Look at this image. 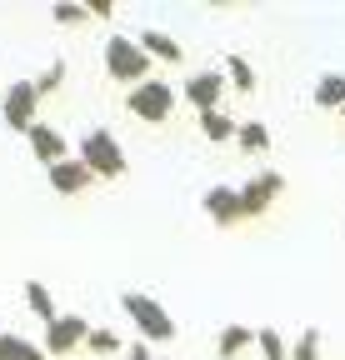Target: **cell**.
Listing matches in <instances>:
<instances>
[{"label":"cell","instance_id":"6da1fadb","mask_svg":"<svg viewBox=\"0 0 345 360\" xmlns=\"http://www.w3.org/2000/svg\"><path fill=\"white\" fill-rule=\"evenodd\" d=\"M75 160L91 170L96 180H120L125 165H131V160H125V150H120V141H115L110 130H85V135H80V146H75Z\"/></svg>","mask_w":345,"mask_h":360},{"label":"cell","instance_id":"7a4b0ae2","mask_svg":"<svg viewBox=\"0 0 345 360\" xmlns=\"http://www.w3.org/2000/svg\"><path fill=\"white\" fill-rule=\"evenodd\" d=\"M176 101H181V90L170 80H160V75H150L145 85H136L131 96H125V110H131L136 120H145V125H165L170 115H176Z\"/></svg>","mask_w":345,"mask_h":360},{"label":"cell","instance_id":"3957f363","mask_svg":"<svg viewBox=\"0 0 345 360\" xmlns=\"http://www.w3.org/2000/svg\"><path fill=\"white\" fill-rule=\"evenodd\" d=\"M105 75L120 80V85H145L150 80V56L136 45V35H110L105 40Z\"/></svg>","mask_w":345,"mask_h":360},{"label":"cell","instance_id":"277c9868","mask_svg":"<svg viewBox=\"0 0 345 360\" xmlns=\"http://www.w3.org/2000/svg\"><path fill=\"white\" fill-rule=\"evenodd\" d=\"M120 310L131 315V326H136L145 340H176V321H170V310H165L155 295L125 290V295H120Z\"/></svg>","mask_w":345,"mask_h":360},{"label":"cell","instance_id":"5b68a950","mask_svg":"<svg viewBox=\"0 0 345 360\" xmlns=\"http://www.w3.org/2000/svg\"><path fill=\"white\" fill-rule=\"evenodd\" d=\"M226 70H195L190 80H185V105H195V115H205V110H226Z\"/></svg>","mask_w":345,"mask_h":360},{"label":"cell","instance_id":"8992f818","mask_svg":"<svg viewBox=\"0 0 345 360\" xmlns=\"http://www.w3.org/2000/svg\"><path fill=\"white\" fill-rule=\"evenodd\" d=\"M35 105H40L35 80H11V85H6V101H0V115H6V125H11L15 135H25V130L35 125Z\"/></svg>","mask_w":345,"mask_h":360},{"label":"cell","instance_id":"52a82bcc","mask_svg":"<svg viewBox=\"0 0 345 360\" xmlns=\"http://www.w3.org/2000/svg\"><path fill=\"white\" fill-rule=\"evenodd\" d=\"M280 191H285V175H280V170L250 175L245 186H240V210H245V220H250V215H266V210L280 200Z\"/></svg>","mask_w":345,"mask_h":360},{"label":"cell","instance_id":"ba28073f","mask_svg":"<svg viewBox=\"0 0 345 360\" xmlns=\"http://www.w3.org/2000/svg\"><path fill=\"white\" fill-rule=\"evenodd\" d=\"M85 335H91V321H85V315H75V310H65L60 321H51L46 326V355H70L75 345H85Z\"/></svg>","mask_w":345,"mask_h":360},{"label":"cell","instance_id":"9c48e42d","mask_svg":"<svg viewBox=\"0 0 345 360\" xmlns=\"http://www.w3.org/2000/svg\"><path fill=\"white\" fill-rule=\"evenodd\" d=\"M25 146L35 150V160L46 165V170H51V165H60V160H70V146H65V135H60L56 125H46V120H35V125L25 130Z\"/></svg>","mask_w":345,"mask_h":360},{"label":"cell","instance_id":"30bf717a","mask_svg":"<svg viewBox=\"0 0 345 360\" xmlns=\"http://www.w3.org/2000/svg\"><path fill=\"white\" fill-rule=\"evenodd\" d=\"M200 205H205V215H210L215 225H240V220H245V210H240V186H210V191L200 195Z\"/></svg>","mask_w":345,"mask_h":360},{"label":"cell","instance_id":"8fae6325","mask_svg":"<svg viewBox=\"0 0 345 360\" xmlns=\"http://www.w3.org/2000/svg\"><path fill=\"white\" fill-rule=\"evenodd\" d=\"M91 186H96V175L85 170L75 155L60 160V165H51V191H56V195H80V191H91Z\"/></svg>","mask_w":345,"mask_h":360},{"label":"cell","instance_id":"7c38bea8","mask_svg":"<svg viewBox=\"0 0 345 360\" xmlns=\"http://www.w3.org/2000/svg\"><path fill=\"white\" fill-rule=\"evenodd\" d=\"M136 45L150 56V60H165V65H176V60H185V51H181V40L176 35H165V30H141L136 35Z\"/></svg>","mask_w":345,"mask_h":360},{"label":"cell","instance_id":"4fadbf2b","mask_svg":"<svg viewBox=\"0 0 345 360\" xmlns=\"http://www.w3.org/2000/svg\"><path fill=\"white\" fill-rule=\"evenodd\" d=\"M250 345H255V330L250 326H226L221 335H215V355H221V360H240Z\"/></svg>","mask_w":345,"mask_h":360},{"label":"cell","instance_id":"5bb4252c","mask_svg":"<svg viewBox=\"0 0 345 360\" xmlns=\"http://www.w3.org/2000/svg\"><path fill=\"white\" fill-rule=\"evenodd\" d=\"M235 130H240V120H235L230 110H205V115H200V135H205V141H215V146L235 141Z\"/></svg>","mask_w":345,"mask_h":360},{"label":"cell","instance_id":"9a60e30c","mask_svg":"<svg viewBox=\"0 0 345 360\" xmlns=\"http://www.w3.org/2000/svg\"><path fill=\"white\" fill-rule=\"evenodd\" d=\"M20 295H25L30 315H40L46 326H51V321H60V310H56V295H51V285H46V281H25V290H20Z\"/></svg>","mask_w":345,"mask_h":360},{"label":"cell","instance_id":"2e32d148","mask_svg":"<svg viewBox=\"0 0 345 360\" xmlns=\"http://www.w3.org/2000/svg\"><path fill=\"white\" fill-rule=\"evenodd\" d=\"M315 105L320 110H345V75L340 70H325L315 80Z\"/></svg>","mask_w":345,"mask_h":360},{"label":"cell","instance_id":"e0dca14e","mask_svg":"<svg viewBox=\"0 0 345 360\" xmlns=\"http://www.w3.org/2000/svg\"><path fill=\"white\" fill-rule=\"evenodd\" d=\"M235 146H240L245 155H266V150H271V130H266V120H240Z\"/></svg>","mask_w":345,"mask_h":360},{"label":"cell","instance_id":"ac0fdd59","mask_svg":"<svg viewBox=\"0 0 345 360\" xmlns=\"http://www.w3.org/2000/svg\"><path fill=\"white\" fill-rule=\"evenodd\" d=\"M0 360H51V355L40 350L35 340H25V335H11V330H0Z\"/></svg>","mask_w":345,"mask_h":360},{"label":"cell","instance_id":"d6986e66","mask_svg":"<svg viewBox=\"0 0 345 360\" xmlns=\"http://www.w3.org/2000/svg\"><path fill=\"white\" fill-rule=\"evenodd\" d=\"M226 80H230V90H240V96H255V65L245 60V56H226Z\"/></svg>","mask_w":345,"mask_h":360},{"label":"cell","instance_id":"ffe728a7","mask_svg":"<svg viewBox=\"0 0 345 360\" xmlns=\"http://www.w3.org/2000/svg\"><path fill=\"white\" fill-rule=\"evenodd\" d=\"M255 345H261V355H266V360H290L285 335H280V330H271V326H266V330H255Z\"/></svg>","mask_w":345,"mask_h":360},{"label":"cell","instance_id":"44dd1931","mask_svg":"<svg viewBox=\"0 0 345 360\" xmlns=\"http://www.w3.org/2000/svg\"><path fill=\"white\" fill-rule=\"evenodd\" d=\"M60 85H65V60H51L35 75V96H51V90H60Z\"/></svg>","mask_w":345,"mask_h":360},{"label":"cell","instance_id":"7402d4cb","mask_svg":"<svg viewBox=\"0 0 345 360\" xmlns=\"http://www.w3.org/2000/svg\"><path fill=\"white\" fill-rule=\"evenodd\" d=\"M51 20H56V25H80V20H91V11L75 6V0H56V6H51Z\"/></svg>","mask_w":345,"mask_h":360},{"label":"cell","instance_id":"603a6c76","mask_svg":"<svg viewBox=\"0 0 345 360\" xmlns=\"http://www.w3.org/2000/svg\"><path fill=\"white\" fill-rule=\"evenodd\" d=\"M290 360H325V355H320V330H315V326L290 345Z\"/></svg>","mask_w":345,"mask_h":360},{"label":"cell","instance_id":"cb8c5ba5","mask_svg":"<svg viewBox=\"0 0 345 360\" xmlns=\"http://www.w3.org/2000/svg\"><path fill=\"white\" fill-rule=\"evenodd\" d=\"M85 350H96V355H115V350H120V335H115V330H96V326H91V335H85Z\"/></svg>","mask_w":345,"mask_h":360},{"label":"cell","instance_id":"d4e9b609","mask_svg":"<svg viewBox=\"0 0 345 360\" xmlns=\"http://www.w3.org/2000/svg\"><path fill=\"white\" fill-rule=\"evenodd\" d=\"M125 360H155V355L145 350V340H136V345H125Z\"/></svg>","mask_w":345,"mask_h":360},{"label":"cell","instance_id":"484cf974","mask_svg":"<svg viewBox=\"0 0 345 360\" xmlns=\"http://www.w3.org/2000/svg\"><path fill=\"white\" fill-rule=\"evenodd\" d=\"M85 11H91V15H110L115 0H85Z\"/></svg>","mask_w":345,"mask_h":360},{"label":"cell","instance_id":"4316f807","mask_svg":"<svg viewBox=\"0 0 345 360\" xmlns=\"http://www.w3.org/2000/svg\"><path fill=\"white\" fill-rule=\"evenodd\" d=\"M340 120H345V110H340Z\"/></svg>","mask_w":345,"mask_h":360}]
</instances>
